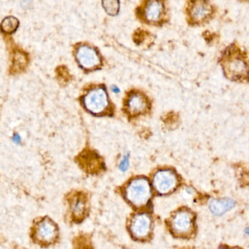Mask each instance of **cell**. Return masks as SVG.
Returning a JSON list of instances; mask_svg holds the SVG:
<instances>
[{
	"mask_svg": "<svg viewBox=\"0 0 249 249\" xmlns=\"http://www.w3.org/2000/svg\"><path fill=\"white\" fill-rule=\"evenodd\" d=\"M102 6L108 15L114 16L117 15L119 10V1L118 0H102Z\"/></svg>",
	"mask_w": 249,
	"mask_h": 249,
	"instance_id": "2e32d148",
	"label": "cell"
},
{
	"mask_svg": "<svg viewBox=\"0 0 249 249\" xmlns=\"http://www.w3.org/2000/svg\"><path fill=\"white\" fill-rule=\"evenodd\" d=\"M152 227V220L147 214H138L133 218L130 231L136 238H144L149 235Z\"/></svg>",
	"mask_w": 249,
	"mask_h": 249,
	"instance_id": "ba28073f",
	"label": "cell"
},
{
	"mask_svg": "<svg viewBox=\"0 0 249 249\" xmlns=\"http://www.w3.org/2000/svg\"><path fill=\"white\" fill-rule=\"evenodd\" d=\"M58 230L56 224L48 218H43L32 230V238L41 245L53 244L58 238Z\"/></svg>",
	"mask_w": 249,
	"mask_h": 249,
	"instance_id": "7a4b0ae2",
	"label": "cell"
},
{
	"mask_svg": "<svg viewBox=\"0 0 249 249\" xmlns=\"http://www.w3.org/2000/svg\"><path fill=\"white\" fill-rule=\"evenodd\" d=\"M76 59L80 67L86 70H92L100 64V58L94 48L82 45L76 51Z\"/></svg>",
	"mask_w": 249,
	"mask_h": 249,
	"instance_id": "5b68a950",
	"label": "cell"
},
{
	"mask_svg": "<svg viewBox=\"0 0 249 249\" xmlns=\"http://www.w3.org/2000/svg\"><path fill=\"white\" fill-rule=\"evenodd\" d=\"M19 21L16 18L13 16H9L5 18L1 22V30L7 34H12L16 32L19 27Z\"/></svg>",
	"mask_w": 249,
	"mask_h": 249,
	"instance_id": "9a60e30c",
	"label": "cell"
},
{
	"mask_svg": "<svg viewBox=\"0 0 249 249\" xmlns=\"http://www.w3.org/2000/svg\"><path fill=\"white\" fill-rule=\"evenodd\" d=\"M28 60L26 55L20 51H16L15 53L13 59V71L14 72H20L24 70L27 65Z\"/></svg>",
	"mask_w": 249,
	"mask_h": 249,
	"instance_id": "5bb4252c",
	"label": "cell"
},
{
	"mask_svg": "<svg viewBox=\"0 0 249 249\" xmlns=\"http://www.w3.org/2000/svg\"><path fill=\"white\" fill-rule=\"evenodd\" d=\"M129 166H130V155H127L123 158L121 160V162L119 164V169L120 171L122 172H125L128 169Z\"/></svg>",
	"mask_w": 249,
	"mask_h": 249,
	"instance_id": "e0dca14e",
	"label": "cell"
},
{
	"mask_svg": "<svg viewBox=\"0 0 249 249\" xmlns=\"http://www.w3.org/2000/svg\"><path fill=\"white\" fill-rule=\"evenodd\" d=\"M165 5L162 0H146L143 8V17L149 23H159L163 18Z\"/></svg>",
	"mask_w": 249,
	"mask_h": 249,
	"instance_id": "52a82bcc",
	"label": "cell"
},
{
	"mask_svg": "<svg viewBox=\"0 0 249 249\" xmlns=\"http://www.w3.org/2000/svg\"><path fill=\"white\" fill-rule=\"evenodd\" d=\"M171 225L176 233H187L193 226L192 215L187 211H180L172 218Z\"/></svg>",
	"mask_w": 249,
	"mask_h": 249,
	"instance_id": "9c48e42d",
	"label": "cell"
},
{
	"mask_svg": "<svg viewBox=\"0 0 249 249\" xmlns=\"http://www.w3.org/2000/svg\"><path fill=\"white\" fill-rule=\"evenodd\" d=\"M152 190L149 181L145 178L133 179L126 189V197L134 206H144L150 200Z\"/></svg>",
	"mask_w": 249,
	"mask_h": 249,
	"instance_id": "6da1fadb",
	"label": "cell"
},
{
	"mask_svg": "<svg viewBox=\"0 0 249 249\" xmlns=\"http://www.w3.org/2000/svg\"><path fill=\"white\" fill-rule=\"evenodd\" d=\"M83 105L89 112L93 114L103 112L108 106V96L102 88L93 89L83 98Z\"/></svg>",
	"mask_w": 249,
	"mask_h": 249,
	"instance_id": "3957f363",
	"label": "cell"
},
{
	"mask_svg": "<svg viewBox=\"0 0 249 249\" xmlns=\"http://www.w3.org/2000/svg\"><path fill=\"white\" fill-rule=\"evenodd\" d=\"M153 187L155 190L165 195L172 192L176 187L178 179L172 171L169 170H162L158 171L153 177Z\"/></svg>",
	"mask_w": 249,
	"mask_h": 249,
	"instance_id": "277c9868",
	"label": "cell"
},
{
	"mask_svg": "<svg viewBox=\"0 0 249 249\" xmlns=\"http://www.w3.org/2000/svg\"><path fill=\"white\" fill-rule=\"evenodd\" d=\"M127 107L132 114L141 113L147 107V102L143 96L133 94L127 101Z\"/></svg>",
	"mask_w": 249,
	"mask_h": 249,
	"instance_id": "4fadbf2b",
	"label": "cell"
},
{
	"mask_svg": "<svg viewBox=\"0 0 249 249\" xmlns=\"http://www.w3.org/2000/svg\"><path fill=\"white\" fill-rule=\"evenodd\" d=\"M112 90L113 92H114V93H119L120 92L119 89H118V88L117 87V86H113Z\"/></svg>",
	"mask_w": 249,
	"mask_h": 249,
	"instance_id": "d6986e66",
	"label": "cell"
},
{
	"mask_svg": "<svg viewBox=\"0 0 249 249\" xmlns=\"http://www.w3.org/2000/svg\"><path fill=\"white\" fill-rule=\"evenodd\" d=\"M235 206V202L230 198L213 200L209 204L211 212L216 216L224 214L233 209Z\"/></svg>",
	"mask_w": 249,
	"mask_h": 249,
	"instance_id": "7c38bea8",
	"label": "cell"
},
{
	"mask_svg": "<svg viewBox=\"0 0 249 249\" xmlns=\"http://www.w3.org/2000/svg\"></svg>",
	"mask_w": 249,
	"mask_h": 249,
	"instance_id": "ffe728a7",
	"label": "cell"
},
{
	"mask_svg": "<svg viewBox=\"0 0 249 249\" xmlns=\"http://www.w3.org/2000/svg\"><path fill=\"white\" fill-rule=\"evenodd\" d=\"M20 4H21L22 7H24V8H28L30 6L31 0H21Z\"/></svg>",
	"mask_w": 249,
	"mask_h": 249,
	"instance_id": "ac0fdd59",
	"label": "cell"
},
{
	"mask_svg": "<svg viewBox=\"0 0 249 249\" xmlns=\"http://www.w3.org/2000/svg\"><path fill=\"white\" fill-rule=\"evenodd\" d=\"M72 217L76 222L81 221L86 213V200L82 195L76 194L72 196L70 200Z\"/></svg>",
	"mask_w": 249,
	"mask_h": 249,
	"instance_id": "30bf717a",
	"label": "cell"
},
{
	"mask_svg": "<svg viewBox=\"0 0 249 249\" xmlns=\"http://www.w3.org/2000/svg\"><path fill=\"white\" fill-rule=\"evenodd\" d=\"M226 71L232 77L238 78L247 72V65L242 58L238 56L229 58L225 63Z\"/></svg>",
	"mask_w": 249,
	"mask_h": 249,
	"instance_id": "8fae6325",
	"label": "cell"
},
{
	"mask_svg": "<svg viewBox=\"0 0 249 249\" xmlns=\"http://www.w3.org/2000/svg\"><path fill=\"white\" fill-rule=\"evenodd\" d=\"M188 13L192 23H202L210 17L212 7L206 0H192Z\"/></svg>",
	"mask_w": 249,
	"mask_h": 249,
	"instance_id": "8992f818",
	"label": "cell"
}]
</instances>
